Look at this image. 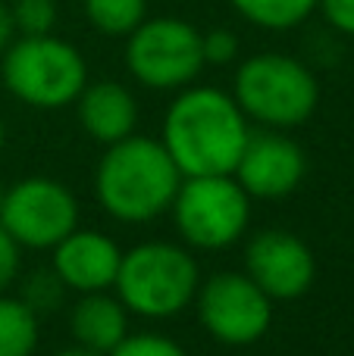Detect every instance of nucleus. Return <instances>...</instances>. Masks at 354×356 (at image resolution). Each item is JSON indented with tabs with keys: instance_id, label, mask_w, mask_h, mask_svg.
I'll list each match as a JSON object with an SVG mask.
<instances>
[{
	"instance_id": "obj_25",
	"label": "nucleus",
	"mask_w": 354,
	"mask_h": 356,
	"mask_svg": "<svg viewBox=\"0 0 354 356\" xmlns=\"http://www.w3.org/2000/svg\"><path fill=\"white\" fill-rule=\"evenodd\" d=\"M56 356H104V353H94V350H88V347H69V350H60Z\"/></svg>"
},
{
	"instance_id": "obj_1",
	"label": "nucleus",
	"mask_w": 354,
	"mask_h": 356,
	"mask_svg": "<svg viewBox=\"0 0 354 356\" xmlns=\"http://www.w3.org/2000/svg\"><path fill=\"white\" fill-rule=\"evenodd\" d=\"M251 125L236 97L220 88H182L163 116L160 144L173 156L182 178L232 175Z\"/></svg>"
},
{
	"instance_id": "obj_23",
	"label": "nucleus",
	"mask_w": 354,
	"mask_h": 356,
	"mask_svg": "<svg viewBox=\"0 0 354 356\" xmlns=\"http://www.w3.org/2000/svg\"><path fill=\"white\" fill-rule=\"evenodd\" d=\"M317 10L339 35L354 38V0H317Z\"/></svg>"
},
{
	"instance_id": "obj_8",
	"label": "nucleus",
	"mask_w": 354,
	"mask_h": 356,
	"mask_svg": "<svg viewBox=\"0 0 354 356\" xmlns=\"http://www.w3.org/2000/svg\"><path fill=\"white\" fill-rule=\"evenodd\" d=\"M0 225L29 250H54L72 228H79V200L63 181L31 175L3 191Z\"/></svg>"
},
{
	"instance_id": "obj_3",
	"label": "nucleus",
	"mask_w": 354,
	"mask_h": 356,
	"mask_svg": "<svg viewBox=\"0 0 354 356\" xmlns=\"http://www.w3.org/2000/svg\"><path fill=\"white\" fill-rule=\"evenodd\" d=\"M113 288L129 313L141 319H173L194 300L201 269L185 247L148 241L123 253Z\"/></svg>"
},
{
	"instance_id": "obj_27",
	"label": "nucleus",
	"mask_w": 354,
	"mask_h": 356,
	"mask_svg": "<svg viewBox=\"0 0 354 356\" xmlns=\"http://www.w3.org/2000/svg\"><path fill=\"white\" fill-rule=\"evenodd\" d=\"M0 207H3V184H0Z\"/></svg>"
},
{
	"instance_id": "obj_5",
	"label": "nucleus",
	"mask_w": 354,
	"mask_h": 356,
	"mask_svg": "<svg viewBox=\"0 0 354 356\" xmlns=\"http://www.w3.org/2000/svg\"><path fill=\"white\" fill-rule=\"evenodd\" d=\"M6 91L38 110L75 104L88 85V63L69 41L50 35H19L3 50L0 66Z\"/></svg>"
},
{
	"instance_id": "obj_6",
	"label": "nucleus",
	"mask_w": 354,
	"mask_h": 356,
	"mask_svg": "<svg viewBox=\"0 0 354 356\" xmlns=\"http://www.w3.org/2000/svg\"><path fill=\"white\" fill-rule=\"evenodd\" d=\"M169 213L185 244L226 250L248 232L251 197L236 175H188L182 178Z\"/></svg>"
},
{
	"instance_id": "obj_19",
	"label": "nucleus",
	"mask_w": 354,
	"mask_h": 356,
	"mask_svg": "<svg viewBox=\"0 0 354 356\" xmlns=\"http://www.w3.org/2000/svg\"><path fill=\"white\" fill-rule=\"evenodd\" d=\"M107 356H188V353L167 334L141 332V334H125Z\"/></svg>"
},
{
	"instance_id": "obj_4",
	"label": "nucleus",
	"mask_w": 354,
	"mask_h": 356,
	"mask_svg": "<svg viewBox=\"0 0 354 356\" xmlns=\"http://www.w3.org/2000/svg\"><path fill=\"white\" fill-rule=\"evenodd\" d=\"M232 97L248 116L267 129H295L307 122L320 104L317 75L288 54H254L236 69Z\"/></svg>"
},
{
	"instance_id": "obj_14",
	"label": "nucleus",
	"mask_w": 354,
	"mask_h": 356,
	"mask_svg": "<svg viewBox=\"0 0 354 356\" xmlns=\"http://www.w3.org/2000/svg\"><path fill=\"white\" fill-rule=\"evenodd\" d=\"M69 332L79 347L107 356L129 334V309L123 307L119 297H110L107 291L82 294L69 313Z\"/></svg>"
},
{
	"instance_id": "obj_21",
	"label": "nucleus",
	"mask_w": 354,
	"mask_h": 356,
	"mask_svg": "<svg viewBox=\"0 0 354 356\" xmlns=\"http://www.w3.org/2000/svg\"><path fill=\"white\" fill-rule=\"evenodd\" d=\"M201 50L207 66H226L238 56V38L229 29H210L201 35Z\"/></svg>"
},
{
	"instance_id": "obj_16",
	"label": "nucleus",
	"mask_w": 354,
	"mask_h": 356,
	"mask_svg": "<svg viewBox=\"0 0 354 356\" xmlns=\"http://www.w3.org/2000/svg\"><path fill=\"white\" fill-rule=\"evenodd\" d=\"M229 3L242 19L267 31H288L317 10V0H229Z\"/></svg>"
},
{
	"instance_id": "obj_9",
	"label": "nucleus",
	"mask_w": 354,
	"mask_h": 356,
	"mask_svg": "<svg viewBox=\"0 0 354 356\" xmlns=\"http://www.w3.org/2000/svg\"><path fill=\"white\" fill-rule=\"evenodd\" d=\"M198 319L226 347L257 344L273 325V300L245 272H217L194 294Z\"/></svg>"
},
{
	"instance_id": "obj_12",
	"label": "nucleus",
	"mask_w": 354,
	"mask_h": 356,
	"mask_svg": "<svg viewBox=\"0 0 354 356\" xmlns=\"http://www.w3.org/2000/svg\"><path fill=\"white\" fill-rule=\"evenodd\" d=\"M123 250L116 241L94 228H72L60 244L54 247V275L63 288H72L79 294L113 288L119 272Z\"/></svg>"
},
{
	"instance_id": "obj_20",
	"label": "nucleus",
	"mask_w": 354,
	"mask_h": 356,
	"mask_svg": "<svg viewBox=\"0 0 354 356\" xmlns=\"http://www.w3.org/2000/svg\"><path fill=\"white\" fill-rule=\"evenodd\" d=\"M60 291H63V282L54 275V272H38L25 282V291H22V300L29 303L35 313L47 307H56L60 303Z\"/></svg>"
},
{
	"instance_id": "obj_22",
	"label": "nucleus",
	"mask_w": 354,
	"mask_h": 356,
	"mask_svg": "<svg viewBox=\"0 0 354 356\" xmlns=\"http://www.w3.org/2000/svg\"><path fill=\"white\" fill-rule=\"evenodd\" d=\"M19 263H22V247L16 244L10 232L0 225V294L16 282L19 275Z\"/></svg>"
},
{
	"instance_id": "obj_17",
	"label": "nucleus",
	"mask_w": 354,
	"mask_h": 356,
	"mask_svg": "<svg viewBox=\"0 0 354 356\" xmlns=\"http://www.w3.org/2000/svg\"><path fill=\"white\" fill-rule=\"evenodd\" d=\"M94 31L107 38H125L148 19V0H82Z\"/></svg>"
},
{
	"instance_id": "obj_15",
	"label": "nucleus",
	"mask_w": 354,
	"mask_h": 356,
	"mask_svg": "<svg viewBox=\"0 0 354 356\" xmlns=\"http://www.w3.org/2000/svg\"><path fill=\"white\" fill-rule=\"evenodd\" d=\"M38 347V313L22 300L0 294V356H31Z\"/></svg>"
},
{
	"instance_id": "obj_24",
	"label": "nucleus",
	"mask_w": 354,
	"mask_h": 356,
	"mask_svg": "<svg viewBox=\"0 0 354 356\" xmlns=\"http://www.w3.org/2000/svg\"><path fill=\"white\" fill-rule=\"evenodd\" d=\"M16 38V29H13V16H10V6L0 0V54L10 47V41Z\"/></svg>"
},
{
	"instance_id": "obj_18",
	"label": "nucleus",
	"mask_w": 354,
	"mask_h": 356,
	"mask_svg": "<svg viewBox=\"0 0 354 356\" xmlns=\"http://www.w3.org/2000/svg\"><path fill=\"white\" fill-rule=\"evenodd\" d=\"M10 16L16 35H50L56 25V0H13Z\"/></svg>"
},
{
	"instance_id": "obj_11",
	"label": "nucleus",
	"mask_w": 354,
	"mask_h": 356,
	"mask_svg": "<svg viewBox=\"0 0 354 356\" xmlns=\"http://www.w3.org/2000/svg\"><path fill=\"white\" fill-rule=\"evenodd\" d=\"M307 172L305 150L286 138L279 129L267 131H251L248 144H245L242 156H238L236 181L248 191L251 200H279L288 197Z\"/></svg>"
},
{
	"instance_id": "obj_13",
	"label": "nucleus",
	"mask_w": 354,
	"mask_h": 356,
	"mask_svg": "<svg viewBox=\"0 0 354 356\" xmlns=\"http://www.w3.org/2000/svg\"><path fill=\"white\" fill-rule=\"evenodd\" d=\"M79 104V122L98 144H116L135 135L138 104L123 81H94L85 85L75 97Z\"/></svg>"
},
{
	"instance_id": "obj_7",
	"label": "nucleus",
	"mask_w": 354,
	"mask_h": 356,
	"mask_svg": "<svg viewBox=\"0 0 354 356\" xmlns=\"http://www.w3.org/2000/svg\"><path fill=\"white\" fill-rule=\"evenodd\" d=\"M125 66L138 85L154 91L188 88L207 66L201 31L176 16L144 19L132 35H125Z\"/></svg>"
},
{
	"instance_id": "obj_2",
	"label": "nucleus",
	"mask_w": 354,
	"mask_h": 356,
	"mask_svg": "<svg viewBox=\"0 0 354 356\" xmlns=\"http://www.w3.org/2000/svg\"><path fill=\"white\" fill-rule=\"evenodd\" d=\"M182 172L160 141L129 135L107 144L94 172V194L104 213L125 225L154 222L173 207Z\"/></svg>"
},
{
	"instance_id": "obj_10",
	"label": "nucleus",
	"mask_w": 354,
	"mask_h": 356,
	"mask_svg": "<svg viewBox=\"0 0 354 356\" xmlns=\"http://www.w3.org/2000/svg\"><path fill=\"white\" fill-rule=\"evenodd\" d=\"M245 275L270 300H295L314 284L317 259L298 234L286 228H263L245 244Z\"/></svg>"
},
{
	"instance_id": "obj_26",
	"label": "nucleus",
	"mask_w": 354,
	"mask_h": 356,
	"mask_svg": "<svg viewBox=\"0 0 354 356\" xmlns=\"http://www.w3.org/2000/svg\"><path fill=\"white\" fill-rule=\"evenodd\" d=\"M3 144H6V129H3V119H0V150H3Z\"/></svg>"
}]
</instances>
